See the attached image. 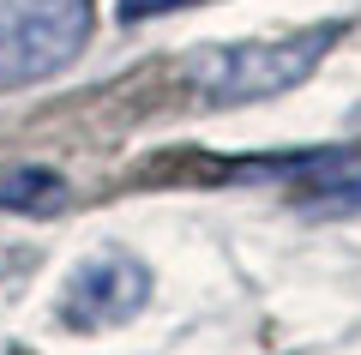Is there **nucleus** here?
Wrapping results in <instances>:
<instances>
[{
	"label": "nucleus",
	"mask_w": 361,
	"mask_h": 355,
	"mask_svg": "<svg viewBox=\"0 0 361 355\" xmlns=\"http://www.w3.org/2000/svg\"><path fill=\"white\" fill-rule=\"evenodd\" d=\"M145 301H151V271L133 253H121V247L85 259V265L66 277V289H61V313H66V325H78V331L127 325Z\"/></svg>",
	"instance_id": "obj_3"
},
{
	"label": "nucleus",
	"mask_w": 361,
	"mask_h": 355,
	"mask_svg": "<svg viewBox=\"0 0 361 355\" xmlns=\"http://www.w3.org/2000/svg\"><path fill=\"white\" fill-rule=\"evenodd\" d=\"M66 199H73V187H66L54 169H42V163H6L0 169V211L49 217V211H61Z\"/></svg>",
	"instance_id": "obj_5"
},
{
	"label": "nucleus",
	"mask_w": 361,
	"mask_h": 355,
	"mask_svg": "<svg viewBox=\"0 0 361 355\" xmlns=\"http://www.w3.org/2000/svg\"><path fill=\"white\" fill-rule=\"evenodd\" d=\"M97 0H0V90L42 85L85 54Z\"/></svg>",
	"instance_id": "obj_2"
},
{
	"label": "nucleus",
	"mask_w": 361,
	"mask_h": 355,
	"mask_svg": "<svg viewBox=\"0 0 361 355\" xmlns=\"http://www.w3.org/2000/svg\"><path fill=\"white\" fill-rule=\"evenodd\" d=\"M337 37H343V25H313V30H289V37H253V42L199 49L187 61V90L205 109L283 97V90L307 85L319 73V61L337 49Z\"/></svg>",
	"instance_id": "obj_1"
},
{
	"label": "nucleus",
	"mask_w": 361,
	"mask_h": 355,
	"mask_svg": "<svg viewBox=\"0 0 361 355\" xmlns=\"http://www.w3.org/2000/svg\"><path fill=\"white\" fill-rule=\"evenodd\" d=\"M180 6H199V0H121V18L139 25V18H163V13H180Z\"/></svg>",
	"instance_id": "obj_6"
},
{
	"label": "nucleus",
	"mask_w": 361,
	"mask_h": 355,
	"mask_svg": "<svg viewBox=\"0 0 361 355\" xmlns=\"http://www.w3.org/2000/svg\"><path fill=\"white\" fill-rule=\"evenodd\" d=\"M241 175L289 181V199L307 211H361V151H301L277 163H253Z\"/></svg>",
	"instance_id": "obj_4"
}]
</instances>
